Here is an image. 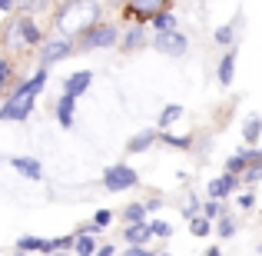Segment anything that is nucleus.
<instances>
[{
    "label": "nucleus",
    "instance_id": "1",
    "mask_svg": "<svg viewBox=\"0 0 262 256\" xmlns=\"http://www.w3.org/2000/svg\"><path fill=\"white\" fill-rule=\"evenodd\" d=\"M100 24V4L96 0H70L63 10L57 13V30L63 37H77V33H86Z\"/></svg>",
    "mask_w": 262,
    "mask_h": 256
},
{
    "label": "nucleus",
    "instance_id": "2",
    "mask_svg": "<svg viewBox=\"0 0 262 256\" xmlns=\"http://www.w3.org/2000/svg\"><path fill=\"white\" fill-rule=\"evenodd\" d=\"M47 84V70H40L33 80H27L24 87H17V93H10L4 100V107H0V120H27L33 110V100H37V93L43 90Z\"/></svg>",
    "mask_w": 262,
    "mask_h": 256
},
{
    "label": "nucleus",
    "instance_id": "3",
    "mask_svg": "<svg viewBox=\"0 0 262 256\" xmlns=\"http://www.w3.org/2000/svg\"><path fill=\"white\" fill-rule=\"evenodd\" d=\"M136 183H140V176H136V170L126 167V163H120V167H110L106 173H103V186H106V190H113V193L129 190V186H136Z\"/></svg>",
    "mask_w": 262,
    "mask_h": 256
},
{
    "label": "nucleus",
    "instance_id": "4",
    "mask_svg": "<svg viewBox=\"0 0 262 256\" xmlns=\"http://www.w3.org/2000/svg\"><path fill=\"white\" fill-rule=\"evenodd\" d=\"M116 44V27L110 24H96L93 30L83 33V50H100V47H113Z\"/></svg>",
    "mask_w": 262,
    "mask_h": 256
},
{
    "label": "nucleus",
    "instance_id": "5",
    "mask_svg": "<svg viewBox=\"0 0 262 256\" xmlns=\"http://www.w3.org/2000/svg\"><path fill=\"white\" fill-rule=\"evenodd\" d=\"M67 53H73V44H70V37L47 40V44H43V53H40V60H43V67H50V64H57V60H63Z\"/></svg>",
    "mask_w": 262,
    "mask_h": 256
},
{
    "label": "nucleus",
    "instance_id": "6",
    "mask_svg": "<svg viewBox=\"0 0 262 256\" xmlns=\"http://www.w3.org/2000/svg\"><path fill=\"white\" fill-rule=\"evenodd\" d=\"M186 47H189V44H186V37H183V33H173V30L160 33V40H156V50L166 53V57H183Z\"/></svg>",
    "mask_w": 262,
    "mask_h": 256
},
{
    "label": "nucleus",
    "instance_id": "7",
    "mask_svg": "<svg viewBox=\"0 0 262 256\" xmlns=\"http://www.w3.org/2000/svg\"><path fill=\"white\" fill-rule=\"evenodd\" d=\"M163 7H166V0H133V10L129 13H136L140 20H153L156 13H166Z\"/></svg>",
    "mask_w": 262,
    "mask_h": 256
},
{
    "label": "nucleus",
    "instance_id": "8",
    "mask_svg": "<svg viewBox=\"0 0 262 256\" xmlns=\"http://www.w3.org/2000/svg\"><path fill=\"white\" fill-rule=\"evenodd\" d=\"M90 80H93V73H90V70H77V73H70V77H67V84H63V93L80 96V93H83V90L90 87Z\"/></svg>",
    "mask_w": 262,
    "mask_h": 256
},
{
    "label": "nucleus",
    "instance_id": "9",
    "mask_svg": "<svg viewBox=\"0 0 262 256\" xmlns=\"http://www.w3.org/2000/svg\"><path fill=\"white\" fill-rule=\"evenodd\" d=\"M73 100H77V96H70V93H63L57 100V120H60V127H73Z\"/></svg>",
    "mask_w": 262,
    "mask_h": 256
},
{
    "label": "nucleus",
    "instance_id": "10",
    "mask_svg": "<svg viewBox=\"0 0 262 256\" xmlns=\"http://www.w3.org/2000/svg\"><path fill=\"white\" fill-rule=\"evenodd\" d=\"M232 190H236V176H232V173H229V176H223V180H212V183H209V196H212V200L229 196Z\"/></svg>",
    "mask_w": 262,
    "mask_h": 256
},
{
    "label": "nucleus",
    "instance_id": "11",
    "mask_svg": "<svg viewBox=\"0 0 262 256\" xmlns=\"http://www.w3.org/2000/svg\"><path fill=\"white\" fill-rule=\"evenodd\" d=\"M252 160H259V153H256V150H243V153H236L229 163H226V170H229V173H236V170H246Z\"/></svg>",
    "mask_w": 262,
    "mask_h": 256
},
{
    "label": "nucleus",
    "instance_id": "12",
    "mask_svg": "<svg viewBox=\"0 0 262 256\" xmlns=\"http://www.w3.org/2000/svg\"><path fill=\"white\" fill-rule=\"evenodd\" d=\"M149 237H153V230H149V223H136V226H129V230H126V240H129L133 246H143V243H146Z\"/></svg>",
    "mask_w": 262,
    "mask_h": 256
},
{
    "label": "nucleus",
    "instance_id": "13",
    "mask_svg": "<svg viewBox=\"0 0 262 256\" xmlns=\"http://www.w3.org/2000/svg\"><path fill=\"white\" fill-rule=\"evenodd\" d=\"M153 140H156V133H153V130H143V133H136L133 140L126 143V150H129V153H143V150H146Z\"/></svg>",
    "mask_w": 262,
    "mask_h": 256
},
{
    "label": "nucleus",
    "instance_id": "14",
    "mask_svg": "<svg viewBox=\"0 0 262 256\" xmlns=\"http://www.w3.org/2000/svg\"><path fill=\"white\" fill-rule=\"evenodd\" d=\"M20 24V37H24V44L27 47H33V44H40V30H37V24H33V20H17Z\"/></svg>",
    "mask_w": 262,
    "mask_h": 256
},
{
    "label": "nucleus",
    "instance_id": "15",
    "mask_svg": "<svg viewBox=\"0 0 262 256\" xmlns=\"http://www.w3.org/2000/svg\"><path fill=\"white\" fill-rule=\"evenodd\" d=\"M13 167L24 173V176H30V180H40V176H43V173H40V163L37 160H27V156H17V160H13Z\"/></svg>",
    "mask_w": 262,
    "mask_h": 256
},
{
    "label": "nucleus",
    "instance_id": "16",
    "mask_svg": "<svg viewBox=\"0 0 262 256\" xmlns=\"http://www.w3.org/2000/svg\"><path fill=\"white\" fill-rule=\"evenodd\" d=\"M232 67H236V53H226V57H223V64H219V84H223V87H229L232 84Z\"/></svg>",
    "mask_w": 262,
    "mask_h": 256
},
{
    "label": "nucleus",
    "instance_id": "17",
    "mask_svg": "<svg viewBox=\"0 0 262 256\" xmlns=\"http://www.w3.org/2000/svg\"><path fill=\"white\" fill-rule=\"evenodd\" d=\"M17 246H20V250H43V253H53V243H47V240H37V237H20Z\"/></svg>",
    "mask_w": 262,
    "mask_h": 256
},
{
    "label": "nucleus",
    "instance_id": "18",
    "mask_svg": "<svg viewBox=\"0 0 262 256\" xmlns=\"http://www.w3.org/2000/svg\"><path fill=\"white\" fill-rule=\"evenodd\" d=\"M179 116H183V107H179V103H169V107L160 113V127H169V123L179 120Z\"/></svg>",
    "mask_w": 262,
    "mask_h": 256
},
{
    "label": "nucleus",
    "instance_id": "19",
    "mask_svg": "<svg viewBox=\"0 0 262 256\" xmlns=\"http://www.w3.org/2000/svg\"><path fill=\"white\" fill-rule=\"evenodd\" d=\"M73 250H77V256H90V253H96V250H93V240H90V233H80V237L73 240Z\"/></svg>",
    "mask_w": 262,
    "mask_h": 256
},
{
    "label": "nucleus",
    "instance_id": "20",
    "mask_svg": "<svg viewBox=\"0 0 262 256\" xmlns=\"http://www.w3.org/2000/svg\"><path fill=\"white\" fill-rule=\"evenodd\" d=\"M153 24L160 27V33H169V30L176 27V17H173V13H156V17H153Z\"/></svg>",
    "mask_w": 262,
    "mask_h": 256
},
{
    "label": "nucleus",
    "instance_id": "21",
    "mask_svg": "<svg viewBox=\"0 0 262 256\" xmlns=\"http://www.w3.org/2000/svg\"><path fill=\"white\" fill-rule=\"evenodd\" d=\"M243 133H246V143H256V140H259V133H262V123H259V120H249Z\"/></svg>",
    "mask_w": 262,
    "mask_h": 256
},
{
    "label": "nucleus",
    "instance_id": "22",
    "mask_svg": "<svg viewBox=\"0 0 262 256\" xmlns=\"http://www.w3.org/2000/svg\"><path fill=\"white\" fill-rule=\"evenodd\" d=\"M232 33H236V24H226L216 30V44H232Z\"/></svg>",
    "mask_w": 262,
    "mask_h": 256
},
{
    "label": "nucleus",
    "instance_id": "23",
    "mask_svg": "<svg viewBox=\"0 0 262 256\" xmlns=\"http://www.w3.org/2000/svg\"><path fill=\"white\" fill-rule=\"evenodd\" d=\"M143 213H146V206H140V203L126 206V220L129 223H143Z\"/></svg>",
    "mask_w": 262,
    "mask_h": 256
},
{
    "label": "nucleus",
    "instance_id": "24",
    "mask_svg": "<svg viewBox=\"0 0 262 256\" xmlns=\"http://www.w3.org/2000/svg\"><path fill=\"white\" fill-rule=\"evenodd\" d=\"M192 233H196V237H206V233H209V220L206 216H192Z\"/></svg>",
    "mask_w": 262,
    "mask_h": 256
},
{
    "label": "nucleus",
    "instance_id": "25",
    "mask_svg": "<svg viewBox=\"0 0 262 256\" xmlns=\"http://www.w3.org/2000/svg\"><path fill=\"white\" fill-rule=\"evenodd\" d=\"M149 230H153V237H169V223H163V220H153V223H149Z\"/></svg>",
    "mask_w": 262,
    "mask_h": 256
},
{
    "label": "nucleus",
    "instance_id": "26",
    "mask_svg": "<svg viewBox=\"0 0 262 256\" xmlns=\"http://www.w3.org/2000/svg\"><path fill=\"white\" fill-rule=\"evenodd\" d=\"M140 44H143V30L136 27V30H129V37H126V44H123V47H126V50H133V47H140Z\"/></svg>",
    "mask_w": 262,
    "mask_h": 256
},
{
    "label": "nucleus",
    "instance_id": "27",
    "mask_svg": "<svg viewBox=\"0 0 262 256\" xmlns=\"http://www.w3.org/2000/svg\"><path fill=\"white\" fill-rule=\"evenodd\" d=\"M223 216V206H219V200H212V203H206V220H216Z\"/></svg>",
    "mask_w": 262,
    "mask_h": 256
},
{
    "label": "nucleus",
    "instance_id": "28",
    "mask_svg": "<svg viewBox=\"0 0 262 256\" xmlns=\"http://www.w3.org/2000/svg\"><path fill=\"white\" fill-rule=\"evenodd\" d=\"M110 220H113V213H110V210H100V213H96V216H93V223H96V226H100V230H103V226H106Z\"/></svg>",
    "mask_w": 262,
    "mask_h": 256
},
{
    "label": "nucleus",
    "instance_id": "29",
    "mask_svg": "<svg viewBox=\"0 0 262 256\" xmlns=\"http://www.w3.org/2000/svg\"><path fill=\"white\" fill-rule=\"evenodd\" d=\"M10 73H13L10 60H0V84H7V80H10Z\"/></svg>",
    "mask_w": 262,
    "mask_h": 256
},
{
    "label": "nucleus",
    "instance_id": "30",
    "mask_svg": "<svg viewBox=\"0 0 262 256\" xmlns=\"http://www.w3.org/2000/svg\"><path fill=\"white\" fill-rule=\"evenodd\" d=\"M169 147H189V136H163Z\"/></svg>",
    "mask_w": 262,
    "mask_h": 256
},
{
    "label": "nucleus",
    "instance_id": "31",
    "mask_svg": "<svg viewBox=\"0 0 262 256\" xmlns=\"http://www.w3.org/2000/svg\"><path fill=\"white\" fill-rule=\"evenodd\" d=\"M20 7H24V10H40V7L47 4V0H17Z\"/></svg>",
    "mask_w": 262,
    "mask_h": 256
},
{
    "label": "nucleus",
    "instance_id": "32",
    "mask_svg": "<svg viewBox=\"0 0 262 256\" xmlns=\"http://www.w3.org/2000/svg\"><path fill=\"white\" fill-rule=\"evenodd\" d=\"M219 233H223V237H232V233H236V223H232V220H223V223H219Z\"/></svg>",
    "mask_w": 262,
    "mask_h": 256
},
{
    "label": "nucleus",
    "instance_id": "33",
    "mask_svg": "<svg viewBox=\"0 0 262 256\" xmlns=\"http://www.w3.org/2000/svg\"><path fill=\"white\" fill-rule=\"evenodd\" d=\"M123 256H153V253L146 246H129V253H123Z\"/></svg>",
    "mask_w": 262,
    "mask_h": 256
},
{
    "label": "nucleus",
    "instance_id": "34",
    "mask_svg": "<svg viewBox=\"0 0 262 256\" xmlns=\"http://www.w3.org/2000/svg\"><path fill=\"white\" fill-rule=\"evenodd\" d=\"M116 250H113V246H100V250H96V256H113Z\"/></svg>",
    "mask_w": 262,
    "mask_h": 256
},
{
    "label": "nucleus",
    "instance_id": "35",
    "mask_svg": "<svg viewBox=\"0 0 262 256\" xmlns=\"http://www.w3.org/2000/svg\"><path fill=\"white\" fill-rule=\"evenodd\" d=\"M13 7V0H0V10H10Z\"/></svg>",
    "mask_w": 262,
    "mask_h": 256
},
{
    "label": "nucleus",
    "instance_id": "36",
    "mask_svg": "<svg viewBox=\"0 0 262 256\" xmlns=\"http://www.w3.org/2000/svg\"><path fill=\"white\" fill-rule=\"evenodd\" d=\"M206 256H219V246H212V250H206Z\"/></svg>",
    "mask_w": 262,
    "mask_h": 256
}]
</instances>
